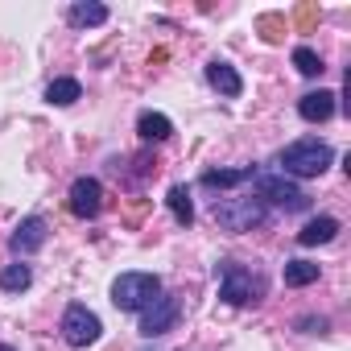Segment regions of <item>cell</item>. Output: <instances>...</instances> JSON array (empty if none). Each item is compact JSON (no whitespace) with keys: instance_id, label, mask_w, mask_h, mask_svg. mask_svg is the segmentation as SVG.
<instances>
[{"instance_id":"obj_9","label":"cell","mask_w":351,"mask_h":351,"mask_svg":"<svg viewBox=\"0 0 351 351\" xmlns=\"http://www.w3.org/2000/svg\"><path fill=\"white\" fill-rule=\"evenodd\" d=\"M42 244H46V219H42V215L21 219V223H17V232L9 236V248H13L17 256H34Z\"/></svg>"},{"instance_id":"obj_19","label":"cell","mask_w":351,"mask_h":351,"mask_svg":"<svg viewBox=\"0 0 351 351\" xmlns=\"http://www.w3.org/2000/svg\"><path fill=\"white\" fill-rule=\"evenodd\" d=\"M281 277H285V285H293V289H302V285H310V281H318V265H310V261H285V269H281Z\"/></svg>"},{"instance_id":"obj_20","label":"cell","mask_w":351,"mask_h":351,"mask_svg":"<svg viewBox=\"0 0 351 351\" xmlns=\"http://www.w3.org/2000/svg\"><path fill=\"white\" fill-rule=\"evenodd\" d=\"M256 29H261V38H265V42H273V46H277V42H281V34H285V17L265 13V17L256 21Z\"/></svg>"},{"instance_id":"obj_17","label":"cell","mask_w":351,"mask_h":351,"mask_svg":"<svg viewBox=\"0 0 351 351\" xmlns=\"http://www.w3.org/2000/svg\"><path fill=\"white\" fill-rule=\"evenodd\" d=\"M79 95H83L79 79H54V83L46 87V99H50L54 108H71V104H75Z\"/></svg>"},{"instance_id":"obj_7","label":"cell","mask_w":351,"mask_h":351,"mask_svg":"<svg viewBox=\"0 0 351 351\" xmlns=\"http://www.w3.org/2000/svg\"><path fill=\"white\" fill-rule=\"evenodd\" d=\"M99 335H104V326H99V318L87 306H66V314H62V339L71 347H91V343H99Z\"/></svg>"},{"instance_id":"obj_22","label":"cell","mask_w":351,"mask_h":351,"mask_svg":"<svg viewBox=\"0 0 351 351\" xmlns=\"http://www.w3.org/2000/svg\"><path fill=\"white\" fill-rule=\"evenodd\" d=\"M293 21H298V29H302V34H310V29L318 25V5H314V0H306V5H298Z\"/></svg>"},{"instance_id":"obj_1","label":"cell","mask_w":351,"mask_h":351,"mask_svg":"<svg viewBox=\"0 0 351 351\" xmlns=\"http://www.w3.org/2000/svg\"><path fill=\"white\" fill-rule=\"evenodd\" d=\"M330 161H335L330 145L326 141H314V136L293 141V145L281 149V173H285V178H318Z\"/></svg>"},{"instance_id":"obj_14","label":"cell","mask_w":351,"mask_h":351,"mask_svg":"<svg viewBox=\"0 0 351 351\" xmlns=\"http://www.w3.org/2000/svg\"><path fill=\"white\" fill-rule=\"evenodd\" d=\"M165 203H169L173 219H178L182 228H191V223H195V203H191V191H186V186H169Z\"/></svg>"},{"instance_id":"obj_23","label":"cell","mask_w":351,"mask_h":351,"mask_svg":"<svg viewBox=\"0 0 351 351\" xmlns=\"http://www.w3.org/2000/svg\"><path fill=\"white\" fill-rule=\"evenodd\" d=\"M302 326H306L310 335H322V330H326V318H302Z\"/></svg>"},{"instance_id":"obj_13","label":"cell","mask_w":351,"mask_h":351,"mask_svg":"<svg viewBox=\"0 0 351 351\" xmlns=\"http://www.w3.org/2000/svg\"><path fill=\"white\" fill-rule=\"evenodd\" d=\"M136 132H141V141H165V136L173 132V124H169V116H161V112H141Z\"/></svg>"},{"instance_id":"obj_18","label":"cell","mask_w":351,"mask_h":351,"mask_svg":"<svg viewBox=\"0 0 351 351\" xmlns=\"http://www.w3.org/2000/svg\"><path fill=\"white\" fill-rule=\"evenodd\" d=\"M34 285V269L29 265H9V269H0V289L5 293H21Z\"/></svg>"},{"instance_id":"obj_11","label":"cell","mask_w":351,"mask_h":351,"mask_svg":"<svg viewBox=\"0 0 351 351\" xmlns=\"http://www.w3.org/2000/svg\"><path fill=\"white\" fill-rule=\"evenodd\" d=\"M298 116L310 120V124H322L335 116V91H306L298 99Z\"/></svg>"},{"instance_id":"obj_8","label":"cell","mask_w":351,"mask_h":351,"mask_svg":"<svg viewBox=\"0 0 351 351\" xmlns=\"http://www.w3.org/2000/svg\"><path fill=\"white\" fill-rule=\"evenodd\" d=\"M99 207H104V186L95 178H75V186H71V211L79 219H95Z\"/></svg>"},{"instance_id":"obj_6","label":"cell","mask_w":351,"mask_h":351,"mask_svg":"<svg viewBox=\"0 0 351 351\" xmlns=\"http://www.w3.org/2000/svg\"><path fill=\"white\" fill-rule=\"evenodd\" d=\"M178 314H182V302H178V298H173V293H157V298L141 310V335H145V339H157V335L173 330Z\"/></svg>"},{"instance_id":"obj_21","label":"cell","mask_w":351,"mask_h":351,"mask_svg":"<svg viewBox=\"0 0 351 351\" xmlns=\"http://www.w3.org/2000/svg\"><path fill=\"white\" fill-rule=\"evenodd\" d=\"M293 66H298L302 75H310V79H314V75H322V58H318L314 50H306V46H298V50H293Z\"/></svg>"},{"instance_id":"obj_5","label":"cell","mask_w":351,"mask_h":351,"mask_svg":"<svg viewBox=\"0 0 351 351\" xmlns=\"http://www.w3.org/2000/svg\"><path fill=\"white\" fill-rule=\"evenodd\" d=\"M252 178H256V199L261 203H273L281 211H306L310 207V195L298 182H289L285 173H252Z\"/></svg>"},{"instance_id":"obj_10","label":"cell","mask_w":351,"mask_h":351,"mask_svg":"<svg viewBox=\"0 0 351 351\" xmlns=\"http://www.w3.org/2000/svg\"><path fill=\"white\" fill-rule=\"evenodd\" d=\"M207 83H211L219 95H228V99H236V95L244 91V79H240L236 66L223 62V58H211V62H207Z\"/></svg>"},{"instance_id":"obj_4","label":"cell","mask_w":351,"mask_h":351,"mask_svg":"<svg viewBox=\"0 0 351 351\" xmlns=\"http://www.w3.org/2000/svg\"><path fill=\"white\" fill-rule=\"evenodd\" d=\"M211 215H215V223L223 228V232H252V228H261L265 223V203L261 199H215V207H211Z\"/></svg>"},{"instance_id":"obj_12","label":"cell","mask_w":351,"mask_h":351,"mask_svg":"<svg viewBox=\"0 0 351 351\" xmlns=\"http://www.w3.org/2000/svg\"><path fill=\"white\" fill-rule=\"evenodd\" d=\"M335 236H339V219H330V215H318V219H310V223L298 232V244L314 248V244H330Z\"/></svg>"},{"instance_id":"obj_3","label":"cell","mask_w":351,"mask_h":351,"mask_svg":"<svg viewBox=\"0 0 351 351\" xmlns=\"http://www.w3.org/2000/svg\"><path fill=\"white\" fill-rule=\"evenodd\" d=\"M157 293H161V277H153V273H120L112 281V306L128 310V314H141Z\"/></svg>"},{"instance_id":"obj_16","label":"cell","mask_w":351,"mask_h":351,"mask_svg":"<svg viewBox=\"0 0 351 351\" xmlns=\"http://www.w3.org/2000/svg\"><path fill=\"white\" fill-rule=\"evenodd\" d=\"M71 25L75 29H95V25H104L108 21V9L104 5H71Z\"/></svg>"},{"instance_id":"obj_24","label":"cell","mask_w":351,"mask_h":351,"mask_svg":"<svg viewBox=\"0 0 351 351\" xmlns=\"http://www.w3.org/2000/svg\"><path fill=\"white\" fill-rule=\"evenodd\" d=\"M0 351H13V347H5V343H0Z\"/></svg>"},{"instance_id":"obj_2","label":"cell","mask_w":351,"mask_h":351,"mask_svg":"<svg viewBox=\"0 0 351 351\" xmlns=\"http://www.w3.org/2000/svg\"><path fill=\"white\" fill-rule=\"evenodd\" d=\"M215 273H219V298H223L228 306L261 302L265 281H261L252 269H244V265H236V261H219V265H215Z\"/></svg>"},{"instance_id":"obj_15","label":"cell","mask_w":351,"mask_h":351,"mask_svg":"<svg viewBox=\"0 0 351 351\" xmlns=\"http://www.w3.org/2000/svg\"><path fill=\"white\" fill-rule=\"evenodd\" d=\"M252 178V169H207L203 173V186H211V191H232V186H240V182H248Z\"/></svg>"}]
</instances>
